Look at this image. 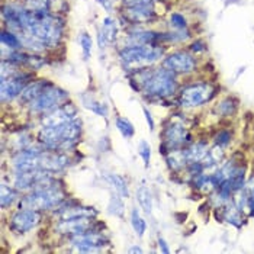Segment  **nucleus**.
Instances as JSON below:
<instances>
[{"instance_id": "obj_1", "label": "nucleus", "mask_w": 254, "mask_h": 254, "mask_svg": "<svg viewBox=\"0 0 254 254\" xmlns=\"http://www.w3.org/2000/svg\"><path fill=\"white\" fill-rule=\"evenodd\" d=\"M81 135V121L77 118L61 125H44L39 131V142L47 150L67 151L76 147Z\"/></svg>"}, {"instance_id": "obj_2", "label": "nucleus", "mask_w": 254, "mask_h": 254, "mask_svg": "<svg viewBox=\"0 0 254 254\" xmlns=\"http://www.w3.org/2000/svg\"><path fill=\"white\" fill-rule=\"evenodd\" d=\"M163 53V48L156 45H131L121 51L119 59L127 70L139 71L161 59Z\"/></svg>"}, {"instance_id": "obj_3", "label": "nucleus", "mask_w": 254, "mask_h": 254, "mask_svg": "<svg viewBox=\"0 0 254 254\" xmlns=\"http://www.w3.org/2000/svg\"><path fill=\"white\" fill-rule=\"evenodd\" d=\"M142 90L150 98L164 99L175 95L177 90L176 76L169 68H157L150 71L145 81L142 83Z\"/></svg>"}, {"instance_id": "obj_4", "label": "nucleus", "mask_w": 254, "mask_h": 254, "mask_svg": "<svg viewBox=\"0 0 254 254\" xmlns=\"http://www.w3.org/2000/svg\"><path fill=\"white\" fill-rule=\"evenodd\" d=\"M65 199V193L57 186H50L44 189L32 190L19 203L20 209H35V211H50L60 206Z\"/></svg>"}, {"instance_id": "obj_5", "label": "nucleus", "mask_w": 254, "mask_h": 254, "mask_svg": "<svg viewBox=\"0 0 254 254\" xmlns=\"http://www.w3.org/2000/svg\"><path fill=\"white\" fill-rule=\"evenodd\" d=\"M216 92L218 89L211 83H206V81L193 83V84L185 86L180 90L179 103L183 108H199L215 98Z\"/></svg>"}, {"instance_id": "obj_6", "label": "nucleus", "mask_w": 254, "mask_h": 254, "mask_svg": "<svg viewBox=\"0 0 254 254\" xmlns=\"http://www.w3.org/2000/svg\"><path fill=\"white\" fill-rule=\"evenodd\" d=\"M67 99H68V93L65 90L50 84L38 98L29 105L31 112L38 114V115H42V114L47 115V114H50V112L60 108Z\"/></svg>"}, {"instance_id": "obj_7", "label": "nucleus", "mask_w": 254, "mask_h": 254, "mask_svg": "<svg viewBox=\"0 0 254 254\" xmlns=\"http://www.w3.org/2000/svg\"><path fill=\"white\" fill-rule=\"evenodd\" d=\"M161 137H163V144L169 148V151H176L186 144H192V135L182 124L177 122H172L170 125H167Z\"/></svg>"}, {"instance_id": "obj_8", "label": "nucleus", "mask_w": 254, "mask_h": 254, "mask_svg": "<svg viewBox=\"0 0 254 254\" xmlns=\"http://www.w3.org/2000/svg\"><path fill=\"white\" fill-rule=\"evenodd\" d=\"M108 238L100 233L96 231H87L84 234L74 235L71 237V246L77 249L80 253H95L100 252L102 247H105L108 244Z\"/></svg>"}, {"instance_id": "obj_9", "label": "nucleus", "mask_w": 254, "mask_h": 254, "mask_svg": "<svg viewBox=\"0 0 254 254\" xmlns=\"http://www.w3.org/2000/svg\"><path fill=\"white\" fill-rule=\"evenodd\" d=\"M41 221V214L35 209H19L10 219V230L16 234H25L35 228Z\"/></svg>"}, {"instance_id": "obj_10", "label": "nucleus", "mask_w": 254, "mask_h": 254, "mask_svg": "<svg viewBox=\"0 0 254 254\" xmlns=\"http://www.w3.org/2000/svg\"><path fill=\"white\" fill-rule=\"evenodd\" d=\"M163 67L169 68L170 71H173L175 74H186V73H192L196 67V60L185 51H176L173 54H170L167 59L163 61Z\"/></svg>"}, {"instance_id": "obj_11", "label": "nucleus", "mask_w": 254, "mask_h": 254, "mask_svg": "<svg viewBox=\"0 0 254 254\" xmlns=\"http://www.w3.org/2000/svg\"><path fill=\"white\" fill-rule=\"evenodd\" d=\"M92 228H93V218H90V216L63 219L56 227V230L59 231L60 234L71 235V237L92 231Z\"/></svg>"}, {"instance_id": "obj_12", "label": "nucleus", "mask_w": 254, "mask_h": 254, "mask_svg": "<svg viewBox=\"0 0 254 254\" xmlns=\"http://www.w3.org/2000/svg\"><path fill=\"white\" fill-rule=\"evenodd\" d=\"M29 74H18L15 77L1 78V102H9L20 96L22 90L26 86Z\"/></svg>"}, {"instance_id": "obj_13", "label": "nucleus", "mask_w": 254, "mask_h": 254, "mask_svg": "<svg viewBox=\"0 0 254 254\" xmlns=\"http://www.w3.org/2000/svg\"><path fill=\"white\" fill-rule=\"evenodd\" d=\"M76 114H77V109L73 106V103H65V105H61L56 111L47 114L42 118V124L44 125H61L68 121L76 119Z\"/></svg>"}, {"instance_id": "obj_14", "label": "nucleus", "mask_w": 254, "mask_h": 254, "mask_svg": "<svg viewBox=\"0 0 254 254\" xmlns=\"http://www.w3.org/2000/svg\"><path fill=\"white\" fill-rule=\"evenodd\" d=\"M124 16L132 23H147L156 19V12L151 4H138V6H127Z\"/></svg>"}, {"instance_id": "obj_15", "label": "nucleus", "mask_w": 254, "mask_h": 254, "mask_svg": "<svg viewBox=\"0 0 254 254\" xmlns=\"http://www.w3.org/2000/svg\"><path fill=\"white\" fill-rule=\"evenodd\" d=\"M68 164H70V158L64 154H60L57 151L56 153L44 151L42 157H41V169L51 172V173H57V172L64 170Z\"/></svg>"}, {"instance_id": "obj_16", "label": "nucleus", "mask_w": 254, "mask_h": 254, "mask_svg": "<svg viewBox=\"0 0 254 254\" xmlns=\"http://www.w3.org/2000/svg\"><path fill=\"white\" fill-rule=\"evenodd\" d=\"M185 158L189 163H197V161H202L206 154L209 153V147H208V142L205 141H197V142H192L189 147H186L185 150H182Z\"/></svg>"}, {"instance_id": "obj_17", "label": "nucleus", "mask_w": 254, "mask_h": 254, "mask_svg": "<svg viewBox=\"0 0 254 254\" xmlns=\"http://www.w3.org/2000/svg\"><path fill=\"white\" fill-rule=\"evenodd\" d=\"M50 84H51V83H48L47 80H39V81L31 83V84H26L25 89H23L22 93H20V102H22V103L31 105V103L38 98L39 95H41Z\"/></svg>"}, {"instance_id": "obj_18", "label": "nucleus", "mask_w": 254, "mask_h": 254, "mask_svg": "<svg viewBox=\"0 0 254 254\" xmlns=\"http://www.w3.org/2000/svg\"><path fill=\"white\" fill-rule=\"evenodd\" d=\"M60 215L63 219H68V218H80V216H90L95 218L98 215V212L95 211V208H89V206H78V205H68L64 209H60Z\"/></svg>"}, {"instance_id": "obj_19", "label": "nucleus", "mask_w": 254, "mask_h": 254, "mask_svg": "<svg viewBox=\"0 0 254 254\" xmlns=\"http://www.w3.org/2000/svg\"><path fill=\"white\" fill-rule=\"evenodd\" d=\"M237 109H238V100L234 98H225L214 108L216 115L222 118L233 117V115H235Z\"/></svg>"}, {"instance_id": "obj_20", "label": "nucleus", "mask_w": 254, "mask_h": 254, "mask_svg": "<svg viewBox=\"0 0 254 254\" xmlns=\"http://www.w3.org/2000/svg\"><path fill=\"white\" fill-rule=\"evenodd\" d=\"M137 200L139 206H141V209L145 214H151V211H153V197H151V192L145 186H141L137 190Z\"/></svg>"}, {"instance_id": "obj_21", "label": "nucleus", "mask_w": 254, "mask_h": 254, "mask_svg": "<svg viewBox=\"0 0 254 254\" xmlns=\"http://www.w3.org/2000/svg\"><path fill=\"white\" fill-rule=\"evenodd\" d=\"M106 179H108V182L114 186V189L117 190L118 195H121L122 197H128V196H129L128 183H127V180H125L124 177L119 176V175L111 173V175H106Z\"/></svg>"}, {"instance_id": "obj_22", "label": "nucleus", "mask_w": 254, "mask_h": 254, "mask_svg": "<svg viewBox=\"0 0 254 254\" xmlns=\"http://www.w3.org/2000/svg\"><path fill=\"white\" fill-rule=\"evenodd\" d=\"M1 44H3V47H6L9 50H19L22 47L19 37L10 31H1Z\"/></svg>"}, {"instance_id": "obj_23", "label": "nucleus", "mask_w": 254, "mask_h": 254, "mask_svg": "<svg viewBox=\"0 0 254 254\" xmlns=\"http://www.w3.org/2000/svg\"><path fill=\"white\" fill-rule=\"evenodd\" d=\"M18 199V192L15 189H12L7 185H1V208L6 209L9 208L15 200Z\"/></svg>"}, {"instance_id": "obj_24", "label": "nucleus", "mask_w": 254, "mask_h": 254, "mask_svg": "<svg viewBox=\"0 0 254 254\" xmlns=\"http://www.w3.org/2000/svg\"><path fill=\"white\" fill-rule=\"evenodd\" d=\"M117 128L118 131L122 134V137L125 138H131L134 135V132H135V129H134V127H132V124L127 119V118H117Z\"/></svg>"}, {"instance_id": "obj_25", "label": "nucleus", "mask_w": 254, "mask_h": 254, "mask_svg": "<svg viewBox=\"0 0 254 254\" xmlns=\"http://www.w3.org/2000/svg\"><path fill=\"white\" fill-rule=\"evenodd\" d=\"M103 31H102V35L106 38L108 42H112L115 41V37H117V25L115 22L111 19V18H105L103 19Z\"/></svg>"}, {"instance_id": "obj_26", "label": "nucleus", "mask_w": 254, "mask_h": 254, "mask_svg": "<svg viewBox=\"0 0 254 254\" xmlns=\"http://www.w3.org/2000/svg\"><path fill=\"white\" fill-rule=\"evenodd\" d=\"M131 224H132V228L134 231L137 233L138 237H142L145 230H147V224L145 221L141 218V215L138 214V209H132V214H131Z\"/></svg>"}, {"instance_id": "obj_27", "label": "nucleus", "mask_w": 254, "mask_h": 254, "mask_svg": "<svg viewBox=\"0 0 254 254\" xmlns=\"http://www.w3.org/2000/svg\"><path fill=\"white\" fill-rule=\"evenodd\" d=\"M121 196V195H119ZM118 195H112L111 200H109V205H108V209H109V214L115 216H122L124 215V202L122 199Z\"/></svg>"}, {"instance_id": "obj_28", "label": "nucleus", "mask_w": 254, "mask_h": 254, "mask_svg": "<svg viewBox=\"0 0 254 254\" xmlns=\"http://www.w3.org/2000/svg\"><path fill=\"white\" fill-rule=\"evenodd\" d=\"M83 103H84V108H87V109H90V111H93L95 114H98L100 117H108V108H106V105L105 103H100V102H96V100H83Z\"/></svg>"}, {"instance_id": "obj_29", "label": "nucleus", "mask_w": 254, "mask_h": 254, "mask_svg": "<svg viewBox=\"0 0 254 254\" xmlns=\"http://www.w3.org/2000/svg\"><path fill=\"white\" fill-rule=\"evenodd\" d=\"M48 0H26L23 7L29 12H44L48 10Z\"/></svg>"}, {"instance_id": "obj_30", "label": "nucleus", "mask_w": 254, "mask_h": 254, "mask_svg": "<svg viewBox=\"0 0 254 254\" xmlns=\"http://www.w3.org/2000/svg\"><path fill=\"white\" fill-rule=\"evenodd\" d=\"M231 139H233V134H231L230 129H221V131H218L215 134L214 142H215V145H219V147L224 148V147L230 145Z\"/></svg>"}, {"instance_id": "obj_31", "label": "nucleus", "mask_w": 254, "mask_h": 254, "mask_svg": "<svg viewBox=\"0 0 254 254\" xmlns=\"http://www.w3.org/2000/svg\"><path fill=\"white\" fill-rule=\"evenodd\" d=\"M138 154L142 157L145 167H148L150 166V157H151V147H150V144L147 141H144V139L139 141V144H138Z\"/></svg>"}, {"instance_id": "obj_32", "label": "nucleus", "mask_w": 254, "mask_h": 254, "mask_svg": "<svg viewBox=\"0 0 254 254\" xmlns=\"http://www.w3.org/2000/svg\"><path fill=\"white\" fill-rule=\"evenodd\" d=\"M80 45H81V50H83L84 60H87L90 57V53H92V38L89 37V34L83 32L80 35Z\"/></svg>"}, {"instance_id": "obj_33", "label": "nucleus", "mask_w": 254, "mask_h": 254, "mask_svg": "<svg viewBox=\"0 0 254 254\" xmlns=\"http://www.w3.org/2000/svg\"><path fill=\"white\" fill-rule=\"evenodd\" d=\"M170 22H172V26L177 29V31H180V29H186V26H188V22L185 19V16H182L180 13H173L172 16H170Z\"/></svg>"}, {"instance_id": "obj_34", "label": "nucleus", "mask_w": 254, "mask_h": 254, "mask_svg": "<svg viewBox=\"0 0 254 254\" xmlns=\"http://www.w3.org/2000/svg\"><path fill=\"white\" fill-rule=\"evenodd\" d=\"M26 64H28V65H31L34 70H38V68H41V67L45 64V61L41 59V57H37V56H28Z\"/></svg>"}, {"instance_id": "obj_35", "label": "nucleus", "mask_w": 254, "mask_h": 254, "mask_svg": "<svg viewBox=\"0 0 254 254\" xmlns=\"http://www.w3.org/2000/svg\"><path fill=\"white\" fill-rule=\"evenodd\" d=\"M190 50H192L193 53H203V51H206V45H205L203 41H195V42L192 44Z\"/></svg>"}, {"instance_id": "obj_36", "label": "nucleus", "mask_w": 254, "mask_h": 254, "mask_svg": "<svg viewBox=\"0 0 254 254\" xmlns=\"http://www.w3.org/2000/svg\"><path fill=\"white\" fill-rule=\"evenodd\" d=\"M153 0H124V4L127 6H138V4H150Z\"/></svg>"}, {"instance_id": "obj_37", "label": "nucleus", "mask_w": 254, "mask_h": 254, "mask_svg": "<svg viewBox=\"0 0 254 254\" xmlns=\"http://www.w3.org/2000/svg\"><path fill=\"white\" fill-rule=\"evenodd\" d=\"M144 115H145L147 124H148V127H150V131H154V127H156V124H154V119H153V117H151L150 111H148V109H145V108H144Z\"/></svg>"}, {"instance_id": "obj_38", "label": "nucleus", "mask_w": 254, "mask_h": 254, "mask_svg": "<svg viewBox=\"0 0 254 254\" xmlns=\"http://www.w3.org/2000/svg\"><path fill=\"white\" fill-rule=\"evenodd\" d=\"M158 246H160V250H161V253H164V254H169L170 253V249L167 247V243L160 237L158 238Z\"/></svg>"}, {"instance_id": "obj_39", "label": "nucleus", "mask_w": 254, "mask_h": 254, "mask_svg": "<svg viewBox=\"0 0 254 254\" xmlns=\"http://www.w3.org/2000/svg\"><path fill=\"white\" fill-rule=\"evenodd\" d=\"M98 1L106 10H111L112 9V0H98Z\"/></svg>"}, {"instance_id": "obj_40", "label": "nucleus", "mask_w": 254, "mask_h": 254, "mask_svg": "<svg viewBox=\"0 0 254 254\" xmlns=\"http://www.w3.org/2000/svg\"><path fill=\"white\" fill-rule=\"evenodd\" d=\"M129 252H131V253H142V249H141V247H132Z\"/></svg>"}]
</instances>
